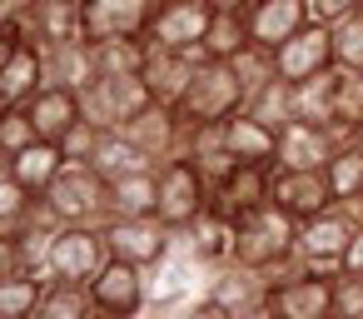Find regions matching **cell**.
<instances>
[{"mask_svg":"<svg viewBox=\"0 0 363 319\" xmlns=\"http://www.w3.org/2000/svg\"><path fill=\"white\" fill-rule=\"evenodd\" d=\"M294 120L323 125V130H353L348 115H343V70L338 65L294 85Z\"/></svg>","mask_w":363,"mask_h":319,"instance_id":"17","label":"cell"},{"mask_svg":"<svg viewBox=\"0 0 363 319\" xmlns=\"http://www.w3.org/2000/svg\"><path fill=\"white\" fill-rule=\"evenodd\" d=\"M90 299H95V314L105 319H140L150 309V269L110 254V264L90 279Z\"/></svg>","mask_w":363,"mask_h":319,"instance_id":"9","label":"cell"},{"mask_svg":"<svg viewBox=\"0 0 363 319\" xmlns=\"http://www.w3.org/2000/svg\"><path fill=\"white\" fill-rule=\"evenodd\" d=\"M333 314L363 319V279L358 274H333Z\"/></svg>","mask_w":363,"mask_h":319,"instance_id":"39","label":"cell"},{"mask_svg":"<svg viewBox=\"0 0 363 319\" xmlns=\"http://www.w3.org/2000/svg\"><path fill=\"white\" fill-rule=\"evenodd\" d=\"M363 225V205H328L323 215L298 225V264L303 269H338L353 229Z\"/></svg>","mask_w":363,"mask_h":319,"instance_id":"6","label":"cell"},{"mask_svg":"<svg viewBox=\"0 0 363 319\" xmlns=\"http://www.w3.org/2000/svg\"><path fill=\"white\" fill-rule=\"evenodd\" d=\"M95 75H140L145 65V40H95Z\"/></svg>","mask_w":363,"mask_h":319,"instance_id":"32","label":"cell"},{"mask_svg":"<svg viewBox=\"0 0 363 319\" xmlns=\"http://www.w3.org/2000/svg\"><path fill=\"white\" fill-rule=\"evenodd\" d=\"M239 319H274V314H269V309H264V299H259V304H249V309H239Z\"/></svg>","mask_w":363,"mask_h":319,"instance_id":"46","label":"cell"},{"mask_svg":"<svg viewBox=\"0 0 363 319\" xmlns=\"http://www.w3.org/2000/svg\"><path fill=\"white\" fill-rule=\"evenodd\" d=\"M155 105V95H150V85L140 80V75H95L85 90H80V110H85V120H95L100 130H120V125H130L140 110H150Z\"/></svg>","mask_w":363,"mask_h":319,"instance_id":"7","label":"cell"},{"mask_svg":"<svg viewBox=\"0 0 363 319\" xmlns=\"http://www.w3.org/2000/svg\"><path fill=\"white\" fill-rule=\"evenodd\" d=\"M244 110L254 115V120H264V125H274V130H284L289 120H294V85L289 80H269V85H259L249 100H244Z\"/></svg>","mask_w":363,"mask_h":319,"instance_id":"31","label":"cell"},{"mask_svg":"<svg viewBox=\"0 0 363 319\" xmlns=\"http://www.w3.org/2000/svg\"><path fill=\"white\" fill-rule=\"evenodd\" d=\"M219 135H224V145H229V155L239 165H269L274 170V155H279V130L274 125L254 120L249 110H239V115H229L219 125Z\"/></svg>","mask_w":363,"mask_h":319,"instance_id":"20","label":"cell"},{"mask_svg":"<svg viewBox=\"0 0 363 319\" xmlns=\"http://www.w3.org/2000/svg\"><path fill=\"white\" fill-rule=\"evenodd\" d=\"M16 40H21L16 31H6V26H0V65H6V60H11V50H16Z\"/></svg>","mask_w":363,"mask_h":319,"instance_id":"45","label":"cell"},{"mask_svg":"<svg viewBox=\"0 0 363 319\" xmlns=\"http://www.w3.org/2000/svg\"><path fill=\"white\" fill-rule=\"evenodd\" d=\"M35 6H40V0H0V26H6V31H16V36H21Z\"/></svg>","mask_w":363,"mask_h":319,"instance_id":"42","label":"cell"},{"mask_svg":"<svg viewBox=\"0 0 363 319\" xmlns=\"http://www.w3.org/2000/svg\"><path fill=\"white\" fill-rule=\"evenodd\" d=\"M338 274H358V279H363V225L353 229V239H348V249H343V259H338Z\"/></svg>","mask_w":363,"mask_h":319,"instance_id":"43","label":"cell"},{"mask_svg":"<svg viewBox=\"0 0 363 319\" xmlns=\"http://www.w3.org/2000/svg\"><path fill=\"white\" fill-rule=\"evenodd\" d=\"M40 135H35V120H30V110L26 105H0V150L6 155H21L26 145H35Z\"/></svg>","mask_w":363,"mask_h":319,"instance_id":"37","label":"cell"},{"mask_svg":"<svg viewBox=\"0 0 363 319\" xmlns=\"http://www.w3.org/2000/svg\"><path fill=\"white\" fill-rule=\"evenodd\" d=\"M244 45H249L244 11H214L209 36H204V45H199V60H234Z\"/></svg>","mask_w":363,"mask_h":319,"instance_id":"29","label":"cell"},{"mask_svg":"<svg viewBox=\"0 0 363 319\" xmlns=\"http://www.w3.org/2000/svg\"><path fill=\"white\" fill-rule=\"evenodd\" d=\"M100 125L95 120H75V130L60 140V155H65V165H90L95 160V150H100Z\"/></svg>","mask_w":363,"mask_h":319,"instance_id":"38","label":"cell"},{"mask_svg":"<svg viewBox=\"0 0 363 319\" xmlns=\"http://www.w3.org/2000/svg\"><path fill=\"white\" fill-rule=\"evenodd\" d=\"M30 319H95V299L90 284H70V279H45V294L35 304Z\"/></svg>","mask_w":363,"mask_h":319,"instance_id":"28","label":"cell"},{"mask_svg":"<svg viewBox=\"0 0 363 319\" xmlns=\"http://www.w3.org/2000/svg\"><path fill=\"white\" fill-rule=\"evenodd\" d=\"M105 180H120V175H135V170H160L125 130H105L100 135V150H95V160H90Z\"/></svg>","mask_w":363,"mask_h":319,"instance_id":"27","label":"cell"},{"mask_svg":"<svg viewBox=\"0 0 363 319\" xmlns=\"http://www.w3.org/2000/svg\"><path fill=\"white\" fill-rule=\"evenodd\" d=\"M214 11H249V0H209Z\"/></svg>","mask_w":363,"mask_h":319,"instance_id":"47","label":"cell"},{"mask_svg":"<svg viewBox=\"0 0 363 319\" xmlns=\"http://www.w3.org/2000/svg\"><path fill=\"white\" fill-rule=\"evenodd\" d=\"M353 145H358V150H363V115H358V120H353Z\"/></svg>","mask_w":363,"mask_h":319,"instance_id":"48","label":"cell"},{"mask_svg":"<svg viewBox=\"0 0 363 319\" xmlns=\"http://www.w3.org/2000/svg\"><path fill=\"white\" fill-rule=\"evenodd\" d=\"M209 205H214V185L204 180V170H199L189 155L160 165V205H155V220H160L164 229L184 234Z\"/></svg>","mask_w":363,"mask_h":319,"instance_id":"4","label":"cell"},{"mask_svg":"<svg viewBox=\"0 0 363 319\" xmlns=\"http://www.w3.org/2000/svg\"><path fill=\"white\" fill-rule=\"evenodd\" d=\"M6 175H11V155H6V150H0V180H6Z\"/></svg>","mask_w":363,"mask_h":319,"instance_id":"49","label":"cell"},{"mask_svg":"<svg viewBox=\"0 0 363 319\" xmlns=\"http://www.w3.org/2000/svg\"><path fill=\"white\" fill-rule=\"evenodd\" d=\"M333 274L338 269H284L264 284V309L274 319H328L333 314Z\"/></svg>","mask_w":363,"mask_h":319,"instance_id":"3","label":"cell"},{"mask_svg":"<svg viewBox=\"0 0 363 319\" xmlns=\"http://www.w3.org/2000/svg\"><path fill=\"white\" fill-rule=\"evenodd\" d=\"M244 100H249V90L239 85L229 60H199V70H194V80H189V90L174 110H179L184 125L199 130V125H224L229 115L244 110Z\"/></svg>","mask_w":363,"mask_h":319,"instance_id":"2","label":"cell"},{"mask_svg":"<svg viewBox=\"0 0 363 319\" xmlns=\"http://www.w3.org/2000/svg\"><path fill=\"white\" fill-rule=\"evenodd\" d=\"M239 269L254 274H284L298 264V220L284 215L279 205H264L244 220H234V259Z\"/></svg>","mask_w":363,"mask_h":319,"instance_id":"1","label":"cell"},{"mask_svg":"<svg viewBox=\"0 0 363 319\" xmlns=\"http://www.w3.org/2000/svg\"><path fill=\"white\" fill-rule=\"evenodd\" d=\"M21 274V249H16V234H0V284Z\"/></svg>","mask_w":363,"mask_h":319,"instance_id":"44","label":"cell"},{"mask_svg":"<svg viewBox=\"0 0 363 319\" xmlns=\"http://www.w3.org/2000/svg\"><path fill=\"white\" fill-rule=\"evenodd\" d=\"M323 175H328V190L338 205H363V150L358 145H343L323 165Z\"/></svg>","mask_w":363,"mask_h":319,"instance_id":"30","label":"cell"},{"mask_svg":"<svg viewBox=\"0 0 363 319\" xmlns=\"http://www.w3.org/2000/svg\"><path fill=\"white\" fill-rule=\"evenodd\" d=\"M40 60H45V85H60V90H85L95 80V55H90V40H55V45H40Z\"/></svg>","mask_w":363,"mask_h":319,"instance_id":"25","label":"cell"},{"mask_svg":"<svg viewBox=\"0 0 363 319\" xmlns=\"http://www.w3.org/2000/svg\"><path fill=\"white\" fill-rule=\"evenodd\" d=\"M343 145H353V130H323V125L289 120V125L279 130L274 170H323Z\"/></svg>","mask_w":363,"mask_h":319,"instance_id":"10","label":"cell"},{"mask_svg":"<svg viewBox=\"0 0 363 319\" xmlns=\"http://www.w3.org/2000/svg\"><path fill=\"white\" fill-rule=\"evenodd\" d=\"M35 200H40V195H30L26 185H16L11 175L0 180V234H16V229H21V225L30 220Z\"/></svg>","mask_w":363,"mask_h":319,"instance_id":"36","label":"cell"},{"mask_svg":"<svg viewBox=\"0 0 363 319\" xmlns=\"http://www.w3.org/2000/svg\"><path fill=\"white\" fill-rule=\"evenodd\" d=\"M45 90V60H40V45L35 40H16L11 60L0 65V105H26L30 95Z\"/></svg>","mask_w":363,"mask_h":319,"instance_id":"22","label":"cell"},{"mask_svg":"<svg viewBox=\"0 0 363 319\" xmlns=\"http://www.w3.org/2000/svg\"><path fill=\"white\" fill-rule=\"evenodd\" d=\"M244 26H249V40H254V45L279 50V45L294 40L303 26H313V16H308V0H249Z\"/></svg>","mask_w":363,"mask_h":319,"instance_id":"18","label":"cell"},{"mask_svg":"<svg viewBox=\"0 0 363 319\" xmlns=\"http://www.w3.org/2000/svg\"><path fill=\"white\" fill-rule=\"evenodd\" d=\"M209 21H214V6H209V0H160V11H155L145 40L199 55V45H204V36H209Z\"/></svg>","mask_w":363,"mask_h":319,"instance_id":"12","label":"cell"},{"mask_svg":"<svg viewBox=\"0 0 363 319\" xmlns=\"http://www.w3.org/2000/svg\"><path fill=\"white\" fill-rule=\"evenodd\" d=\"M194 70H199V55H189V50H169V45L145 40V65H140V80L150 85V95H155L160 105H179V100H184V90H189V80H194Z\"/></svg>","mask_w":363,"mask_h":319,"instance_id":"16","label":"cell"},{"mask_svg":"<svg viewBox=\"0 0 363 319\" xmlns=\"http://www.w3.org/2000/svg\"><path fill=\"white\" fill-rule=\"evenodd\" d=\"M269 205H279L284 215H294V220L303 225V220L323 215V210L338 205V200H333L323 170H274V175H269Z\"/></svg>","mask_w":363,"mask_h":319,"instance_id":"14","label":"cell"},{"mask_svg":"<svg viewBox=\"0 0 363 319\" xmlns=\"http://www.w3.org/2000/svg\"><path fill=\"white\" fill-rule=\"evenodd\" d=\"M95 319H105V314H95Z\"/></svg>","mask_w":363,"mask_h":319,"instance_id":"51","label":"cell"},{"mask_svg":"<svg viewBox=\"0 0 363 319\" xmlns=\"http://www.w3.org/2000/svg\"><path fill=\"white\" fill-rule=\"evenodd\" d=\"M269 165H234L219 185H214V210L229 215V220H244L254 210L269 205Z\"/></svg>","mask_w":363,"mask_h":319,"instance_id":"19","label":"cell"},{"mask_svg":"<svg viewBox=\"0 0 363 319\" xmlns=\"http://www.w3.org/2000/svg\"><path fill=\"white\" fill-rule=\"evenodd\" d=\"M160 0H85V40H145Z\"/></svg>","mask_w":363,"mask_h":319,"instance_id":"13","label":"cell"},{"mask_svg":"<svg viewBox=\"0 0 363 319\" xmlns=\"http://www.w3.org/2000/svg\"><path fill=\"white\" fill-rule=\"evenodd\" d=\"M26 40L35 45H55V40H85V0H40L30 11Z\"/></svg>","mask_w":363,"mask_h":319,"instance_id":"21","label":"cell"},{"mask_svg":"<svg viewBox=\"0 0 363 319\" xmlns=\"http://www.w3.org/2000/svg\"><path fill=\"white\" fill-rule=\"evenodd\" d=\"M60 225H105V200H110V180L95 165H65L55 175V185L40 195Z\"/></svg>","mask_w":363,"mask_h":319,"instance_id":"5","label":"cell"},{"mask_svg":"<svg viewBox=\"0 0 363 319\" xmlns=\"http://www.w3.org/2000/svg\"><path fill=\"white\" fill-rule=\"evenodd\" d=\"M160 205V170H135L110 180V200H105V225L110 220H155Z\"/></svg>","mask_w":363,"mask_h":319,"instance_id":"23","label":"cell"},{"mask_svg":"<svg viewBox=\"0 0 363 319\" xmlns=\"http://www.w3.org/2000/svg\"><path fill=\"white\" fill-rule=\"evenodd\" d=\"M179 319H239V309H234V304H224L219 294H199L194 304H184V309H179Z\"/></svg>","mask_w":363,"mask_h":319,"instance_id":"40","label":"cell"},{"mask_svg":"<svg viewBox=\"0 0 363 319\" xmlns=\"http://www.w3.org/2000/svg\"><path fill=\"white\" fill-rule=\"evenodd\" d=\"M328 319H343V314H328Z\"/></svg>","mask_w":363,"mask_h":319,"instance_id":"50","label":"cell"},{"mask_svg":"<svg viewBox=\"0 0 363 319\" xmlns=\"http://www.w3.org/2000/svg\"><path fill=\"white\" fill-rule=\"evenodd\" d=\"M328 36H333V65L348 70V75H363V11L333 21Z\"/></svg>","mask_w":363,"mask_h":319,"instance_id":"33","label":"cell"},{"mask_svg":"<svg viewBox=\"0 0 363 319\" xmlns=\"http://www.w3.org/2000/svg\"><path fill=\"white\" fill-rule=\"evenodd\" d=\"M353 11H363V0H308V16L318 26H333V21L353 16Z\"/></svg>","mask_w":363,"mask_h":319,"instance_id":"41","label":"cell"},{"mask_svg":"<svg viewBox=\"0 0 363 319\" xmlns=\"http://www.w3.org/2000/svg\"><path fill=\"white\" fill-rule=\"evenodd\" d=\"M110 264V244L100 225H60L50 239V279H70V284H90L100 269Z\"/></svg>","mask_w":363,"mask_h":319,"instance_id":"8","label":"cell"},{"mask_svg":"<svg viewBox=\"0 0 363 319\" xmlns=\"http://www.w3.org/2000/svg\"><path fill=\"white\" fill-rule=\"evenodd\" d=\"M274 70H279V80H289V85L333 70V36H328V26L313 21V26H303L294 40H284V45L274 50Z\"/></svg>","mask_w":363,"mask_h":319,"instance_id":"15","label":"cell"},{"mask_svg":"<svg viewBox=\"0 0 363 319\" xmlns=\"http://www.w3.org/2000/svg\"><path fill=\"white\" fill-rule=\"evenodd\" d=\"M26 110H30V120H35V135H40V140H55V145L75 130V120H85L80 90H60V85H45L40 95H30Z\"/></svg>","mask_w":363,"mask_h":319,"instance_id":"24","label":"cell"},{"mask_svg":"<svg viewBox=\"0 0 363 319\" xmlns=\"http://www.w3.org/2000/svg\"><path fill=\"white\" fill-rule=\"evenodd\" d=\"M229 65H234V75H239V85H244L249 95H254L259 85H269V80L279 75V70H274V50L254 45V40H249V45H244V50H239V55H234Z\"/></svg>","mask_w":363,"mask_h":319,"instance_id":"35","label":"cell"},{"mask_svg":"<svg viewBox=\"0 0 363 319\" xmlns=\"http://www.w3.org/2000/svg\"><path fill=\"white\" fill-rule=\"evenodd\" d=\"M105 229V244H110V254L115 259H130V264H140V269H160L169 254H174V229H164L160 220H110V225H100Z\"/></svg>","mask_w":363,"mask_h":319,"instance_id":"11","label":"cell"},{"mask_svg":"<svg viewBox=\"0 0 363 319\" xmlns=\"http://www.w3.org/2000/svg\"><path fill=\"white\" fill-rule=\"evenodd\" d=\"M40 294H45V279H35V274L6 279V284H0V319H30Z\"/></svg>","mask_w":363,"mask_h":319,"instance_id":"34","label":"cell"},{"mask_svg":"<svg viewBox=\"0 0 363 319\" xmlns=\"http://www.w3.org/2000/svg\"><path fill=\"white\" fill-rule=\"evenodd\" d=\"M60 170H65V155H60L55 140H35V145H26L21 155H11V180L26 185L30 195H45Z\"/></svg>","mask_w":363,"mask_h":319,"instance_id":"26","label":"cell"}]
</instances>
